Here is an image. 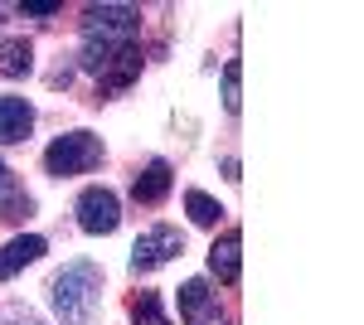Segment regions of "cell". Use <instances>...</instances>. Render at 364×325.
Returning a JSON list of instances; mask_svg holds the SVG:
<instances>
[{"instance_id": "1", "label": "cell", "mask_w": 364, "mask_h": 325, "mask_svg": "<svg viewBox=\"0 0 364 325\" xmlns=\"http://www.w3.org/2000/svg\"><path fill=\"white\" fill-rule=\"evenodd\" d=\"M54 311L63 325H87L97 301H102V272L92 262H68V267L54 277Z\"/></svg>"}, {"instance_id": "2", "label": "cell", "mask_w": 364, "mask_h": 325, "mask_svg": "<svg viewBox=\"0 0 364 325\" xmlns=\"http://www.w3.org/2000/svg\"><path fill=\"white\" fill-rule=\"evenodd\" d=\"M97 165H102V141L92 132H68L44 151V170L58 175V180H63V175H87V170H97Z\"/></svg>"}, {"instance_id": "3", "label": "cell", "mask_w": 364, "mask_h": 325, "mask_svg": "<svg viewBox=\"0 0 364 325\" xmlns=\"http://www.w3.org/2000/svg\"><path fill=\"white\" fill-rule=\"evenodd\" d=\"M141 25L136 5H87L83 10V39H102V44H132Z\"/></svg>"}, {"instance_id": "4", "label": "cell", "mask_w": 364, "mask_h": 325, "mask_svg": "<svg viewBox=\"0 0 364 325\" xmlns=\"http://www.w3.org/2000/svg\"><path fill=\"white\" fill-rule=\"evenodd\" d=\"M180 252H185V238L175 228H166V223H156V228H146L132 243V272H156V267H166L170 257H180Z\"/></svg>"}, {"instance_id": "5", "label": "cell", "mask_w": 364, "mask_h": 325, "mask_svg": "<svg viewBox=\"0 0 364 325\" xmlns=\"http://www.w3.org/2000/svg\"><path fill=\"white\" fill-rule=\"evenodd\" d=\"M117 223H122V199H117L112 190L92 185V190L78 194V228H83V233L102 238V233H117Z\"/></svg>"}, {"instance_id": "6", "label": "cell", "mask_w": 364, "mask_h": 325, "mask_svg": "<svg viewBox=\"0 0 364 325\" xmlns=\"http://www.w3.org/2000/svg\"><path fill=\"white\" fill-rule=\"evenodd\" d=\"M180 321L185 325H214L219 321V297L209 292L204 277H190V282L180 287Z\"/></svg>"}, {"instance_id": "7", "label": "cell", "mask_w": 364, "mask_h": 325, "mask_svg": "<svg viewBox=\"0 0 364 325\" xmlns=\"http://www.w3.org/2000/svg\"><path fill=\"white\" fill-rule=\"evenodd\" d=\"M209 272H214L224 287L238 282V272H243V233H238V228H228L224 238H214V247H209Z\"/></svg>"}, {"instance_id": "8", "label": "cell", "mask_w": 364, "mask_h": 325, "mask_svg": "<svg viewBox=\"0 0 364 325\" xmlns=\"http://www.w3.org/2000/svg\"><path fill=\"white\" fill-rule=\"evenodd\" d=\"M49 252V243L39 238V233H20V238H10V243L0 247V282H10L15 272H25L29 262H39Z\"/></svg>"}, {"instance_id": "9", "label": "cell", "mask_w": 364, "mask_h": 325, "mask_svg": "<svg viewBox=\"0 0 364 325\" xmlns=\"http://www.w3.org/2000/svg\"><path fill=\"white\" fill-rule=\"evenodd\" d=\"M29 127H34V107H29L25 97L5 92V97H0V146H15V141H25Z\"/></svg>"}, {"instance_id": "10", "label": "cell", "mask_w": 364, "mask_h": 325, "mask_svg": "<svg viewBox=\"0 0 364 325\" xmlns=\"http://www.w3.org/2000/svg\"><path fill=\"white\" fill-rule=\"evenodd\" d=\"M170 180H175V175H170V161H151V165L136 175V185H132L136 204H151V209H156V204L170 194Z\"/></svg>"}, {"instance_id": "11", "label": "cell", "mask_w": 364, "mask_h": 325, "mask_svg": "<svg viewBox=\"0 0 364 325\" xmlns=\"http://www.w3.org/2000/svg\"><path fill=\"white\" fill-rule=\"evenodd\" d=\"M34 68V49L25 39H0V78H25Z\"/></svg>"}, {"instance_id": "12", "label": "cell", "mask_w": 364, "mask_h": 325, "mask_svg": "<svg viewBox=\"0 0 364 325\" xmlns=\"http://www.w3.org/2000/svg\"><path fill=\"white\" fill-rule=\"evenodd\" d=\"M136 73H141V49L132 44V49H127V54H122V58L112 63V68L102 73V92H122V87L136 78Z\"/></svg>"}, {"instance_id": "13", "label": "cell", "mask_w": 364, "mask_h": 325, "mask_svg": "<svg viewBox=\"0 0 364 325\" xmlns=\"http://www.w3.org/2000/svg\"><path fill=\"white\" fill-rule=\"evenodd\" d=\"M20 209H29V199L20 194V185H15V170L0 161V218H15Z\"/></svg>"}, {"instance_id": "14", "label": "cell", "mask_w": 364, "mask_h": 325, "mask_svg": "<svg viewBox=\"0 0 364 325\" xmlns=\"http://www.w3.org/2000/svg\"><path fill=\"white\" fill-rule=\"evenodd\" d=\"M185 209H190V218H195L199 228H214V223H219V214H224V209H219V199H209L204 190H190V194H185Z\"/></svg>"}, {"instance_id": "15", "label": "cell", "mask_w": 364, "mask_h": 325, "mask_svg": "<svg viewBox=\"0 0 364 325\" xmlns=\"http://www.w3.org/2000/svg\"><path fill=\"white\" fill-rule=\"evenodd\" d=\"M132 325H170V316L161 311V297L156 292H141L132 301Z\"/></svg>"}, {"instance_id": "16", "label": "cell", "mask_w": 364, "mask_h": 325, "mask_svg": "<svg viewBox=\"0 0 364 325\" xmlns=\"http://www.w3.org/2000/svg\"><path fill=\"white\" fill-rule=\"evenodd\" d=\"M224 107L228 112L243 107V63H238V58H228V63H224Z\"/></svg>"}, {"instance_id": "17", "label": "cell", "mask_w": 364, "mask_h": 325, "mask_svg": "<svg viewBox=\"0 0 364 325\" xmlns=\"http://www.w3.org/2000/svg\"><path fill=\"white\" fill-rule=\"evenodd\" d=\"M0 325H44V321L29 316V311H0Z\"/></svg>"}, {"instance_id": "18", "label": "cell", "mask_w": 364, "mask_h": 325, "mask_svg": "<svg viewBox=\"0 0 364 325\" xmlns=\"http://www.w3.org/2000/svg\"><path fill=\"white\" fill-rule=\"evenodd\" d=\"M20 10H25V15H54L58 5L54 0H29V5H20Z\"/></svg>"}]
</instances>
